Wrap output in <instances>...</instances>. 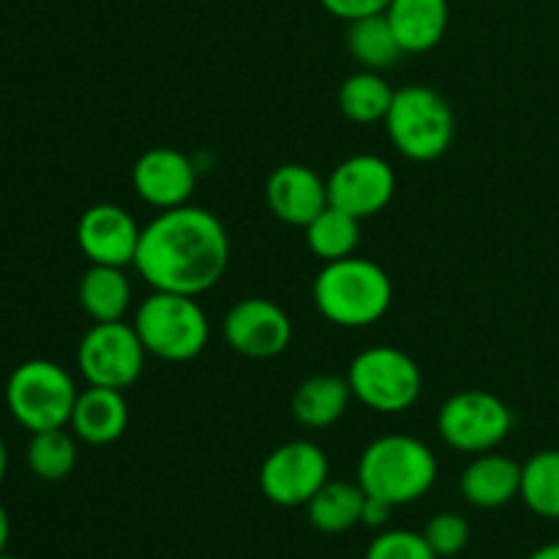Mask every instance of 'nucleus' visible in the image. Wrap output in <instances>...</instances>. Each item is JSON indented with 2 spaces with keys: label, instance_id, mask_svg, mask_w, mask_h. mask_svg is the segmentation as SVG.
<instances>
[{
  "label": "nucleus",
  "instance_id": "obj_1",
  "mask_svg": "<svg viewBox=\"0 0 559 559\" xmlns=\"http://www.w3.org/2000/svg\"><path fill=\"white\" fill-rule=\"evenodd\" d=\"M229 265V235L216 213L197 205L158 211L142 227L134 267L153 289L202 295L222 282Z\"/></svg>",
  "mask_w": 559,
  "mask_h": 559
},
{
  "label": "nucleus",
  "instance_id": "obj_17",
  "mask_svg": "<svg viewBox=\"0 0 559 559\" xmlns=\"http://www.w3.org/2000/svg\"><path fill=\"white\" fill-rule=\"evenodd\" d=\"M462 497L473 508L495 511L522 491V464L502 453H478L462 473Z\"/></svg>",
  "mask_w": 559,
  "mask_h": 559
},
{
  "label": "nucleus",
  "instance_id": "obj_16",
  "mask_svg": "<svg viewBox=\"0 0 559 559\" xmlns=\"http://www.w3.org/2000/svg\"><path fill=\"white\" fill-rule=\"evenodd\" d=\"M76 440L87 445H112L129 429V404L123 391L87 385L80 391L69 420Z\"/></svg>",
  "mask_w": 559,
  "mask_h": 559
},
{
  "label": "nucleus",
  "instance_id": "obj_23",
  "mask_svg": "<svg viewBox=\"0 0 559 559\" xmlns=\"http://www.w3.org/2000/svg\"><path fill=\"white\" fill-rule=\"evenodd\" d=\"M347 49L360 69L385 71L402 60L404 49L393 33L385 14H371L353 20L347 27Z\"/></svg>",
  "mask_w": 559,
  "mask_h": 559
},
{
  "label": "nucleus",
  "instance_id": "obj_10",
  "mask_svg": "<svg viewBox=\"0 0 559 559\" xmlns=\"http://www.w3.org/2000/svg\"><path fill=\"white\" fill-rule=\"evenodd\" d=\"M331 464L311 440H289L273 448L260 467V489L273 506L300 508L328 484Z\"/></svg>",
  "mask_w": 559,
  "mask_h": 559
},
{
  "label": "nucleus",
  "instance_id": "obj_32",
  "mask_svg": "<svg viewBox=\"0 0 559 559\" xmlns=\"http://www.w3.org/2000/svg\"><path fill=\"white\" fill-rule=\"evenodd\" d=\"M527 559H559V540H555V544L540 546V549H535Z\"/></svg>",
  "mask_w": 559,
  "mask_h": 559
},
{
  "label": "nucleus",
  "instance_id": "obj_8",
  "mask_svg": "<svg viewBox=\"0 0 559 559\" xmlns=\"http://www.w3.org/2000/svg\"><path fill=\"white\" fill-rule=\"evenodd\" d=\"M437 429L453 451L478 453L495 451L513 429V415L500 396L489 391H459L448 399L437 415Z\"/></svg>",
  "mask_w": 559,
  "mask_h": 559
},
{
  "label": "nucleus",
  "instance_id": "obj_24",
  "mask_svg": "<svg viewBox=\"0 0 559 559\" xmlns=\"http://www.w3.org/2000/svg\"><path fill=\"white\" fill-rule=\"evenodd\" d=\"M306 243L311 254L322 262H336L353 257L360 243V218L328 205L317 218L306 224Z\"/></svg>",
  "mask_w": 559,
  "mask_h": 559
},
{
  "label": "nucleus",
  "instance_id": "obj_15",
  "mask_svg": "<svg viewBox=\"0 0 559 559\" xmlns=\"http://www.w3.org/2000/svg\"><path fill=\"white\" fill-rule=\"evenodd\" d=\"M265 200L273 216L289 227H306L328 202V180L306 164H282L265 183Z\"/></svg>",
  "mask_w": 559,
  "mask_h": 559
},
{
  "label": "nucleus",
  "instance_id": "obj_5",
  "mask_svg": "<svg viewBox=\"0 0 559 559\" xmlns=\"http://www.w3.org/2000/svg\"><path fill=\"white\" fill-rule=\"evenodd\" d=\"M382 123L396 151L409 162H435L445 156L456 136V115L451 104L440 91L426 85L396 91Z\"/></svg>",
  "mask_w": 559,
  "mask_h": 559
},
{
  "label": "nucleus",
  "instance_id": "obj_29",
  "mask_svg": "<svg viewBox=\"0 0 559 559\" xmlns=\"http://www.w3.org/2000/svg\"><path fill=\"white\" fill-rule=\"evenodd\" d=\"M322 9L331 11L333 16L344 22L360 20V16L371 14H385V9L391 5V0H320Z\"/></svg>",
  "mask_w": 559,
  "mask_h": 559
},
{
  "label": "nucleus",
  "instance_id": "obj_18",
  "mask_svg": "<svg viewBox=\"0 0 559 559\" xmlns=\"http://www.w3.org/2000/svg\"><path fill=\"white\" fill-rule=\"evenodd\" d=\"M385 16L404 55H420L442 41L451 9H448V0H391Z\"/></svg>",
  "mask_w": 559,
  "mask_h": 559
},
{
  "label": "nucleus",
  "instance_id": "obj_28",
  "mask_svg": "<svg viewBox=\"0 0 559 559\" xmlns=\"http://www.w3.org/2000/svg\"><path fill=\"white\" fill-rule=\"evenodd\" d=\"M424 538L429 540L431 551L437 557H456L467 549L469 544V524L467 519L459 516V513L445 511L437 513V516L429 519L424 530Z\"/></svg>",
  "mask_w": 559,
  "mask_h": 559
},
{
  "label": "nucleus",
  "instance_id": "obj_33",
  "mask_svg": "<svg viewBox=\"0 0 559 559\" xmlns=\"http://www.w3.org/2000/svg\"><path fill=\"white\" fill-rule=\"evenodd\" d=\"M5 473H9V448H5V440L0 437V484H3Z\"/></svg>",
  "mask_w": 559,
  "mask_h": 559
},
{
  "label": "nucleus",
  "instance_id": "obj_11",
  "mask_svg": "<svg viewBox=\"0 0 559 559\" xmlns=\"http://www.w3.org/2000/svg\"><path fill=\"white\" fill-rule=\"evenodd\" d=\"M396 191L391 164L371 153H355L336 164L328 178V202L355 218H371L385 211Z\"/></svg>",
  "mask_w": 559,
  "mask_h": 559
},
{
  "label": "nucleus",
  "instance_id": "obj_20",
  "mask_svg": "<svg viewBox=\"0 0 559 559\" xmlns=\"http://www.w3.org/2000/svg\"><path fill=\"white\" fill-rule=\"evenodd\" d=\"M76 295L93 322H120L131 309V282L123 267L91 265L82 273Z\"/></svg>",
  "mask_w": 559,
  "mask_h": 559
},
{
  "label": "nucleus",
  "instance_id": "obj_25",
  "mask_svg": "<svg viewBox=\"0 0 559 559\" xmlns=\"http://www.w3.org/2000/svg\"><path fill=\"white\" fill-rule=\"evenodd\" d=\"M524 506L540 519H559V448L538 451L522 464Z\"/></svg>",
  "mask_w": 559,
  "mask_h": 559
},
{
  "label": "nucleus",
  "instance_id": "obj_34",
  "mask_svg": "<svg viewBox=\"0 0 559 559\" xmlns=\"http://www.w3.org/2000/svg\"><path fill=\"white\" fill-rule=\"evenodd\" d=\"M0 559H22V557H14V555H0Z\"/></svg>",
  "mask_w": 559,
  "mask_h": 559
},
{
  "label": "nucleus",
  "instance_id": "obj_13",
  "mask_svg": "<svg viewBox=\"0 0 559 559\" xmlns=\"http://www.w3.org/2000/svg\"><path fill=\"white\" fill-rule=\"evenodd\" d=\"M142 227L115 202L91 205L76 222V246L91 265H134Z\"/></svg>",
  "mask_w": 559,
  "mask_h": 559
},
{
  "label": "nucleus",
  "instance_id": "obj_9",
  "mask_svg": "<svg viewBox=\"0 0 559 559\" xmlns=\"http://www.w3.org/2000/svg\"><path fill=\"white\" fill-rule=\"evenodd\" d=\"M147 349L129 322H93L76 347V366L87 385L126 391L140 380Z\"/></svg>",
  "mask_w": 559,
  "mask_h": 559
},
{
  "label": "nucleus",
  "instance_id": "obj_14",
  "mask_svg": "<svg viewBox=\"0 0 559 559\" xmlns=\"http://www.w3.org/2000/svg\"><path fill=\"white\" fill-rule=\"evenodd\" d=\"M131 186L145 205L156 211L189 205L197 189V167L175 147H151L131 169Z\"/></svg>",
  "mask_w": 559,
  "mask_h": 559
},
{
  "label": "nucleus",
  "instance_id": "obj_19",
  "mask_svg": "<svg viewBox=\"0 0 559 559\" xmlns=\"http://www.w3.org/2000/svg\"><path fill=\"white\" fill-rule=\"evenodd\" d=\"M353 391L344 377L317 374L298 385L293 396V415L306 429H328L344 418Z\"/></svg>",
  "mask_w": 559,
  "mask_h": 559
},
{
  "label": "nucleus",
  "instance_id": "obj_12",
  "mask_svg": "<svg viewBox=\"0 0 559 559\" xmlns=\"http://www.w3.org/2000/svg\"><path fill=\"white\" fill-rule=\"evenodd\" d=\"M224 338L246 358H276L293 342V322L273 300L243 298L224 317Z\"/></svg>",
  "mask_w": 559,
  "mask_h": 559
},
{
  "label": "nucleus",
  "instance_id": "obj_6",
  "mask_svg": "<svg viewBox=\"0 0 559 559\" xmlns=\"http://www.w3.org/2000/svg\"><path fill=\"white\" fill-rule=\"evenodd\" d=\"M80 391L63 366L55 360L33 358L16 366L5 382V404L22 429L31 435L66 429L74 413Z\"/></svg>",
  "mask_w": 559,
  "mask_h": 559
},
{
  "label": "nucleus",
  "instance_id": "obj_30",
  "mask_svg": "<svg viewBox=\"0 0 559 559\" xmlns=\"http://www.w3.org/2000/svg\"><path fill=\"white\" fill-rule=\"evenodd\" d=\"M391 513H393V506H388V502L366 495L364 519H360V524H366V527H371V530H380L391 522Z\"/></svg>",
  "mask_w": 559,
  "mask_h": 559
},
{
  "label": "nucleus",
  "instance_id": "obj_4",
  "mask_svg": "<svg viewBox=\"0 0 559 559\" xmlns=\"http://www.w3.org/2000/svg\"><path fill=\"white\" fill-rule=\"evenodd\" d=\"M134 331L147 355L169 364H186L211 342V322L194 295L153 289L134 311Z\"/></svg>",
  "mask_w": 559,
  "mask_h": 559
},
{
  "label": "nucleus",
  "instance_id": "obj_21",
  "mask_svg": "<svg viewBox=\"0 0 559 559\" xmlns=\"http://www.w3.org/2000/svg\"><path fill=\"white\" fill-rule=\"evenodd\" d=\"M366 491L360 484H347V480H328L320 491L309 500L306 513H309L311 527L325 535H342L358 527L364 519Z\"/></svg>",
  "mask_w": 559,
  "mask_h": 559
},
{
  "label": "nucleus",
  "instance_id": "obj_26",
  "mask_svg": "<svg viewBox=\"0 0 559 559\" xmlns=\"http://www.w3.org/2000/svg\"><path fill=\"white\" fill-rule=\"evenodd\" d=\"M27 467L38 480L58 484L76 467V440L66 429H49L31 435L27 442Z\"/></svg>",
  "mask_w": 559,
  "mask_h": 559
},
{
  "label": "nucleus",
  "instance_id": "obj_2",
  "mask_svg": "<svg viewBox=\"0 0 559 559\" xmlns=\"http://www.w3.org/2000/svg\"><path fill=\"white\" fill-rule=\"evenodd\" d=\"M314 306L338 328H369L388 314L393 304V282L385 267L364 257L325 262L317 273Z\"/></svg>",
  "mask_w": 559,
  "mask_h": 559
},
{
  "label": "nucleus",
  "instance_id": "obj_27",
  "mask_svg": "<svg viewBox=\"0 0 559 559\" xmlns=\"http://www.w3.org/2000/svg\"><path fill=\"white\" fill-rule=\"evenodd\" d=\"M366 559H440L431 551L424 533L413 530H382L366 549Z\"/></svg>",
  "mask_w": 559,
  "mask_h": 559
},
{
  "label": "nucleus",
  "instance_id": "obj_3",
  "mask_svg": "<svg viewBox=\"0 0 559 559\" xmlns=\"http://www.w3.org/2000/svg\"><path fill=\"white\" fill-rule=\"evenodd\" d=\"M437 480V456L424 440L388 435L371 442L358 462V484L369 497L388 506H409L431 491Z\"/></svg>",
  "mask_w": 559,
  "mask_h": 559
},
{
  "label": "nucleus",
  "instance_id": "obj_31",
  "mask_svg": "<svg viewBox=\"0 0 559 559\" xmlns=\"http://www.w3.org/2000/svg\"><path fill=\"white\" fill-rule=\"evenodd\" d=\"M9 538H11V519H9V511L3 508V502H0V555H5V549H9Z\"/></svg>",
  "mask_w": 559,
  "mask_h": 559
},
{
  "label": "nucleus",
  "instance_id": "obj_22",
  "mask_svg": "<svg viewBox=\"0 0 559 559\" xmlns=\"http://www.w3.org/2000/svg\"><path fill=\"white\" fill-rule=\"evenodd\" d=\"M393 96H396V91L380 71L360 69L349 74L338 87V109L353 123H380L391 109Z\"/></svg>",
  "mask_w": 559,
  "mask_h": 559
},
{
  "label": "nucleus",
  "instance_id": "obj_7",
  "mask_svg": "<svg viewBox=\"0 0 559 559\" xmlns=\"http://www.w3.org/2000/svg\"><path fill=\"white\" fill-rule=\"evenodd\" d=\"M349 391L364 407L396 415L413 407L424 393L420 366L399 347H369L358 353L347 371Z\"/></svg>",
  "mask_w": 559,
  "mask_h": 559
}]
</instances>
